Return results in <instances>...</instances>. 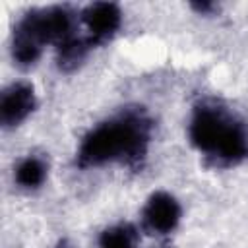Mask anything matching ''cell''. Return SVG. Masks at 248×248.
I'll return each instance as SVG.
<instances>
[{
  "mask_svg": "<svg viewBox=\"0 0 248 248\" xmlns=\"http://www.w3.org/2000/svg\"><path fill=\"white\" fill-rule=\"evenodd\" d=\"M153 136V120L143 107H126L114 116L91 128L76 153L79 169L124 163L140 167L147 155Z\"/></svg>",
  "mask_w": 248,
  "mask_h": 248,
  "instance_id": "6da1fadb",
  "label": "cell"
},
{
  "mask_svg": "<svg viewBox=\"0 0 248 248\" xmlns=\"http://www.w3.org/2000/svg\"><path fill=\"white\" fill-rule=\"evenodd\" d=\"M188 134L192 145L215 167H234L248 157V122L223 101H200Z\"/></svg>",
  "mask_w": 248,
  "mask_h": 248,
  "instance_id": "7a4b0ae2",
  "label": "cell"
},
{
  "mask_svg": "<svg viewBox=\"0 0 248 248\" xmlns=\"http://www.w3.org/2000/svg\"><path fill=\"white\" fill-rule=\"evenodd\" d=\"M76 31V16L68 6H48L29 10L14 27L12 58L17 66H33L45 48L54 43L56 46L70 39Z\"/></svg>",
  "mask_w": 248,
  "mask_h": 248,
  "instance_id": "3957f363",
  "label": "cell"
},
{
  "mask_svg": "<svg viewBox=\"0 0 248 248\" xmlns=\"http://www.w3.org/2000/svg\"><path fill=\"white\" fill-rule=\"evenodd\" d=\"M81 21L87 29V39L93 46H99L116 35L122 25V12L114 2H93L83 8Z\"/></svg>",
  "mask_w": 248,
  "mask_h": 248,
  "instance_id": "277c9868",
  "label": "cell"
},
{
  "mask_svg": "<svg viewBox=\"0 0 248 248\" xmlns=\"http://www.w3.org/2000/svg\"><path fill=\"white\" fill-rule=\"evenodd\" d=\"M180 217H182L180 203L169 192L151 194L143 205V211H141V219H143L145 229L151 232H157V234L172 232L178 227Z\"/></svg>",
  "mask_w": 248,
  "mask_h": 248,
  "instance_id": "5b68a950",
  "label": "cell"
},
{
  "mask_svg": "<svg viewBox=\"0 0 248 248\" xmlns=\"http://www.w3.org/2000/svg\"><path fill=\"white\" fill-rule=\"evenodd\" d=\"M37 107L35 89L27 81L10 83L0 97V122L4 128L19 126Z\"/></svg>",
  "mask_w": 248,
  "mask_h": 248,
  "instance_id": "8992f818",
  "label": "cell"
},
{
  "mask_svg": "<svg viewBox=\"0 0 248 248\" xmlns=\"http://www.w3.org/2000/svg\"><path fill=\"white\" fill-rule=\"evenodd\" d=\"M91 48H95V46L87 37L72 35L70 39H66L64 43H60L56 46V64H58V68L62 72L78 70L85 62Z\"/></svg>",
  "mask_w": 248,
  "mask_h": 248,
  "instance_id": "52a82bcc",
  "label": "cell"
},
{
  "mask_svg": "<svg viewBox=\"0 0 248 248\" xmlns=\"http://www.w3.org/2000/svg\"><path fill=\"white\" fill-rule=\"evenodd\" d=\"M46 174H48L46 161L39 155H27L16 167L14 178L17 182V186H21L25 190H35V188L43 186V182L46 180Z\"/></svg>",
  "mask_w": 248,
  "mask_h": 248,
  "instance_id": "ba28073f",
  "label": "cell"
},
{
  "mask_svg": "<svg viewBox=\"0 0 248 248\" xmlns=\"http://www.w3.org/2000/svg\"><path fill=\"white\" fill-rule=\"evenodd\" d=\"M97 248H138V231L132 223L110 225L101 232Z\"/></svg>",
  "mask_w": 248,
  "mask_h": 248,
  "instance_id": "9c48e42d",
  "label": "cell"
},
{
  "mask_svg": "<svg viewBox=\"0 0 248 248\" xmlns=\"http://www.w3.org/2000/svg\"><path fill=\"white\" fill-rule=\"evenodd\" d=\"M190 8H192V10H196L198 14L205 16V14L215 12V10H217V4H215V2H207V0H203V2H192V4H190Z\"/></svg>",
  "mask_w": 248,
  "mask_h": 248,
  "instance_id": "30bf717a",
  "label": "cell"
},
{
  "mask_svg": "<svg viewBox=\"0 0 248 248\" xmlns=\"http://www.w3.org/2000/svg\"><path fill=\"white\" fill-rule=\"evenodd\" d=\"M54 248H74V246H72V244H70L68 240H58Z\"/></svg>",
  "mask_w": 248,
  "mask_h": 248,
  "instance_id": "8fae6325",
  "label": "cell"
}]
</instances>
